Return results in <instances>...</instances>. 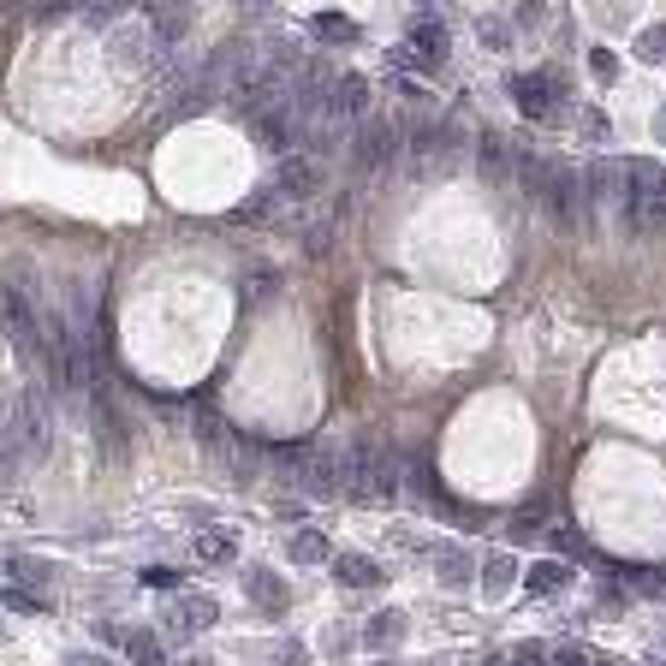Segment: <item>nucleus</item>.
I'll return each mask as SVG.
<instances>
[{
    "label": "nucleus",
    "mask_w": 666,
    "mask_h": 666,
    "mask_svg": "<svg viewBox=\"0 0 666 666\" xmlns=\"http://www.w3.org/2000/svg\"><path fill=\"white\" fill-rule=\"evenodd\" d=\"M399 637H405V613H375V619L363 625V643H369L375 655H381V649H393Z\"/></svg>",
    "instance_id": "obj_17"
},
{
    "label": "nucleus",
    "mask_w": 666,
    "mask_h": 666,
    "mask_svg": "<svg viewBox=\"0 0 666 666\" xmlns=\"http://www.w3.org/2000/svg\"><path fill=\"white\" fill-rule=\"evenodd\" d=\"M446 48H452V42H446V18L429 12V18H417V24H411V60H417L423 72H435V66H441Z\"/></svg>",
    "instance_id": "obj_8"
},
{
    "label": "nucleus",
    "mask_w": 666,
    "mask_h": 666,
    "mask_svg": "<svg viewBox=\"0 0 666 666\" xmlns=\"http://www.w3.org/2000/svg\"><path fill=\"white\" fill-rule=\"evenodd\" d=\"M191 666H215V661H191Z\"/></svg>",
    "instance_id": "obj_37"
},
{
    "label": "nucleus",
    "mask_w": 666,
    "mask_h": 666,
    "mask_svg": "<svg viewBox=\"0 0 666 666\" xmlns=\"http://www.w3.org/2000/svg\"><path fill=\"white\" fill-rule=\"evenodd\" d=\"M476 161H482L488 173H506V167H512V143H506L500 131H482V137H476Z\"/></svg>",
    "instance_id": "obj_19"
},
{
    "label": "nucleus",
    "mask_w": 666,
    "mask_h": 666,
    "mask_svg": "<svg viewBox=\"0 0 666 666\" xmlns=\"http://www.w3.org/2000/svg\"><path fill=\"white\" fill-rule=\"evenodd\" d=\"M66 666H108L102 655H66Z\"/></svg>",
    "instance_id": "obj_34"
},
{
    "label": "nucleus",
    "mask_w": 666,
    "mask_h": 666,
    "mask_svg": "<svg viewBox=\"0 0 666 666\" xmlns=\"http://www.w3.org/2000/svg\"><path fill=\"white\" fill-rule=\"evenodd\" d=\"M316 36H328V42H351V36H357V24H351L345 12H322V18H316Z\"/></svg>",
    "instance_id": "obj_25"
},
{
    "label": "nucleus",
    "mask_w": 666,
    "mask_h": 666,
    "mask_svg": "<svg viewBox=\"0 0 666 666\" xmlns=\"http://www.w3.org/2000/svg\"><path fill=\"white\" fill-rule=\"evenodd\" d=\"M565 583H571V571H565L559 559H542V565L524 571V589H530V595H559Z\"/></svg>",
    "instance_id": "obj_18"
},
{
    "label": "nucleus",
    "mask_w": 666,
    "mask_h": 666,
    "mask_svg": "<svg viewBox=\"0 0 666 666\" xmlns=\"http://www.w3.org/2000/svg\"><path fill=\"white\" fill-rule=\"evenodd\" d=\"M619 232L625 238H661L666 232V167L661 161H631L619 167Z\"/></svg>",
    "instance_id": "obj_1"
},
{
    "label": "nucleus",
    "mask_w": 666,
    "mask_h": 666,
    "mask_svg": "<svg viewBox=\"0 0 666 666\" xmlns=\"http://www.w3.org/2000/svg\"><path fill=\"white\" fill-rule=\"evenodd\" d=\"M375 666H393V661H375Z\"/></svg>",
    "instance_id": "obj_38"
},
{
    "label": "nucleus",
    "mask_w": 666,
    "mask_h": 666,
    "mask_svg": "<svg viewBox=\"0 0 666 666\" xmlns=\"http://www.w3.org/2000/svg\"><path fill=\"white\" fill-rule=\"evenodd\" d=\"M333 577H339L345 589H369V583H381V565L369 554H339L333 559Z\"/></svg>",
    "instance_id": "obj_12"
},
{
    "label": "nucleus",
    "mask_w": 666,
    "mask_h": 666,
    "mask_svg": "<svg viewBox=\"0 0 666 666\" xmlns=\"http://www.w3.org/2000/svg\"><path fill=\"white\" fill-rule=\"evenodd\" d=\"M488 666H506V655H488Z\"/></svg>",
    "instance_id": "obj_36"
},
{
    "label": "nucleus",
    "mask_w": 666,
    "mask_h": 666,
    "mask_svg": "<svg viewBox=\"0 0 666 666\" xmlns=\"http://www.w3.org/2000/svg\"><path fill=\"white\" fill-rule=\"evenodd\" d=\"M655 137H661V143H666V108L655 113Z\"/></svg>",
    "instance_id": "obj_35"
},
{
    "label": "nucleus",
    "mask_w": 666,
    "mask_h": 666,
    "mask_svg": "<svg viewBox=\"0 0 666 666\" xmlns=\"http://www.w3.org/2000/svg\"><path fill=\"white\" fill-rule=\"evenodd\" d=\"M316 500H333V494H345V446L333 452V446H310V464H304V476H298Z\"/></svg>",
    "instance_id": "obj_4"
},
{
    "label": "nucleus",
    "mask_w": 666,
    "mask_h": 666,
    "mask_svg": "<svg viewBox=\"0 0 666 666\" xmlns=\"http://www.w3.org/2000/svg\"><path fill=\"white\" fill-rule=\"evenodd\" d=\"M363 113H369V78H339L333 96H328V108H322V119L339 131V125H351V119H363Z\"/></svg>",
    "instance_id": "obj_5"
},
{
    "label": "nucleus",
    "mask_w": 666,
    "mask_h": 666,
    "mask_svg": "<svg viewBox=\"0 0 666 666\" xmlns=\"http://www.w3.org/2000/svg\"><path fill=\"white\" fill-rule=\"evenodd\" d=\"M351 161H357V173H381V167H393V161H399V125H387V119H369V125L357 131V149H351Z\"/></svg>",
    "instance_id": "obj_3"
},
{
    "label": "nucleus",
    "mask_w": 666,
    "mask_h": 666,
    "mask_svg": "<svg viewBox=\"0 0 666 666\" xmlns=\"http://www.w3.org/2000/svg\"><path fill=\"white\" fill-rule=\"evenodd\" d=\"M435 565H441L446 577H470V559L458 554V548H435Z\"/></svg>",
    "instance_id": "obj_27"
},
{
    "label": "nucleus",
    "mask_w": 666,
    "mask_h": 666,
    "mask_svg": "<svg viewBox=\"0 0 666 666\" xmlns=\"http://www.w3.org/2000/svg\"><path fill=\"white\" fill-rule=\"evenodd\" d=\"M221 452H226V464H232V476H238V482H250V476H256V464H262V446L244 441V435H226Z\"/></svg>",
    "instance_id": "obj_15"
},
{
    "label": "nucleus",
    "mask_w": 666,
    "mask_h": 666,
    "mask_svg": "<svg viewBox=\"0 0 666 666\" xmlns=\"http://www.w3.org/2000/svg\"><path fill=\"white\" fill-rule=\"evenodd\" d=\"M411 482H417V494H423V506H435V512H446V518L458 512V506L446 500V488H441V482H435V470H429V464H423V470H417Z\"/></svg>",
    "instance_id": "obj_21"
},
{
    "label": "nucleus",
    "mask_w": 666,
    "mask_h": 666,
    "mask_svg": "<svg viewBox=\"0 0 666 666\" xmlns=\"http://www.w3.org/2000/svg\"><path fill=\"white\" fill-rule=\"evenodd\" d=\"M316 185H322V167H316L310 155H286V161H280V191H286V197H310Z\"/></svg>",
    "instance_id": "obj_10"
},
{
    "label": "nucleus",
    "mask_w": 666,
    "mask_h": 666,
    "mask_svg": "<svg viewBox=\"0 0 666 666\" xmlns=\"http://www.w3.org/2000/svg\"><path fill=\"white\" fill-rule=\"evenodd\" d=\"M250 131H256V143H262V149L286 155V149H292V137H298V119H292L286 102H274V108H262L256 119H250Z\"/></svg>",
    "instance_id": "obj_7"
},
{
    "label": "nucleus",
    "mask_w": 666,
    "mask_h": 666,
    "mask_svg": "<svg viewBox=\"0 0 666 666\" xmlns=\"http://www.w3.org/2000/svg\"><path fill=\"white\" fill-rule=\"evenodd\" d=\"M589 66H595V78H601V84H613V72H619L613 48H595V54H589Z\"/></svg>",
    "instance_id": "obj_30"
},
{
    "label": "nucleus",
    "mask_w": 666,
    "mask_h": 666,
    "mask_svg": "<svg viewBox=\"0 0 666 666\" xmlns=\"http://www.w3.org/2000/svg\"><path fill=\"white\" fill-rule=\"evenodd\" d=\"M554 666H607V661H595L589 649H577V643H565V649H559V655H554Z\"/></svg>",
    "instance_id": "obj_29"
},
{
    "label": "nucleus",
    "mask_w": 666,
    "mask_h": 666,
    "mask_svg": "<svg viewBox=\"0 0 666 666\" xmlns=\"http://www.w3.org/2000/svg\"><path fill=\"white\" fill-rule=\"evenodd\" d=\"M125 649H131V666H167V655H161V643H155L149 631H137V637H131Z\"/></svg>",
    "instance_id": "obj_24"
},
{
    "label": "nucleus",
    "mask_w": 666,
    "mask_h": 666,
    "mask_svg": "<svg viewBox=\"0 0 666 666\" xmlns=\"http://www.w3.org/2000/svg\"><path fill=\"white\" fill-rule=\"evenodd\" d=\"M619 209V167L613 161H595L589 173H583V209Z\"/></svg>",
    "instance_id": "obj_9"
},
{
    "label": "nucleus",
    "mask_w": 666,
    "mask_h": 666,
    "mask_svg": "<svg viewBox=\"0 0 666 666\" xmlns=\"http://www.w3.org/2000/svg\"><path fill=\"white\" fill-rule=\"evenodd\" d=\"M637 54H643L649 66H661L666 60V24H643V30H637Z\"/></svg>",
    "instance_id": "obj_22"
},
{
    "label": "nucleus",
    "mask_w": 666,
    "mask_h": 666,
    "mask_svg": "<svg viewBox=\"0 0 666 666\" xmlns=\"http://www.w3.org/2000/svg\"><path fill=\"white\" fill-rule=\"evenodd\" d=\"M512 102L530 113V119H554L559 90H554V78H548V72H518V78H512Z\"/></svg>",
    "instance_id": "obj_6"
},
{
    "label": "nucleus",
    "mask_w": 666,
    "mask_h": 666,
    "mask_svg": "<svg viewBox=\"0 0 666 666\" xmlns=\"http://www.w3.org/2000/svg\"><path fill=\"white\" fill-rule=\"evenodd\" d=\"M119 60L125 66H155L161 60V36L143 24V30H131V36H119Z\"/></svg>",
    "instance_id": "obj_13"
},
{
    "label": "nucleus",
    "mask_w": 666,
    "mask_h": 666,
    "mask_svg": "<svg viewBox=\"0 0 666 666\" xmlns=\"http://www.w3.org/2000/svg\"><path fill=\"white\" fill-rule=\"evenodd\" d=\"M476 36H482V42H488L494 54H506V48H512V30H506L500 18H482V24H476Z\"/></svg>",
    "instance_id": "obj_26"
},
{
    "label": "nucleus",
    "mask_w": 666,
    "mask_h": 666,
    "mask_svg": "<svg viewBox=\"0 0 666 666\" xmlns=\"http://www.w3.org/2000/svg\"><path fill=\"white\" fill-rule=\"evenodd\" d=\"M215 619H221L215 595H185V601H179V613H173V625H179V631H209Z\"/></svg>",
    "instance_id": "obj_14"
},
{
    "label": "nucleus",
    "mask_w": 666,
    "mask_h": 666,
    "mask_svg": "<svg viewBox=\"0 0 666 666\" xmlns=\"http://www.w3.org/2000/svg\"><path fill=\"white\" fill-rule=\"evenodd\" d=\"M536 203L554 215V226H583V173H571L565 161H548V179H542V191H536Z\"/></svg>",
    "instance_id": "obj_2"
},
{
    "label": "nucleus",
    "mask_w": 666,
    "mask_h": 666,
    "mask_svg": "<svg viewBox=\"0 0 666 666\" xmlns=\"http://www.w3.org/2000/svg\"><path fill=\"white\" fill-rule=\"evenodd\" d=\"M506 666H548V661H542V649H536V643H524V649H512V655H506Z\"/></svg>",
    "instance_id": "obj_32"
},
{
    "label": "nucleus",
    "mask_w": 666,
    "mask_h": 666,
    "mask_svg": "<svg viewBox=\"0 0 666 666\" xmlns=\"http://www.w3.org/2000/svg\"><path fill=\"white\" fill-rule=\"evenodd\" d=\"M191 554L203 559V565H226V559L238 554V536H232V530H203V536L191 542Z\"/></svg>",
    "instance_id": "obj_16"
},
{
    "label": "nucleus",
    "mask_w": 666,
    "mask_h": 666,
    "mask_svg": "<svg viewBox=\"0 0 666 666\" xmlns=\"http://www.w3.org/2000/svg\"><path fill=\"white\" fill-rule=\"evenodd\" d=\"M0 607H12V613H42V601H36L30 589H6V595H0Z\"/></svg>",
    "instance_id": "obj_28"
},
{
    "label": "nucleus",
    "mask_w": 666,
    "mask_h": 666,
    "mask_svg": "<svg viewBox=\"0 0 666 666\" xmlns=\"http://www.w3.org/2000/svg\"><path fill=\"white\" fill-rule=\"evenodd\" d=\"M244 589H250V601H256L262 613H286V583H280L268 565H256V571L244 577Z\"/></svg>",
    "instance_id": "obj_11"
},
{
    "label": "nucleus",
    "mask_w": 666,
    "mask_h": 666,
    "mask_svg": "<svg viewBox=\"0 0 666 666\" xmlns=\"http://www.w3.org/2000/svg\"><path fill=\"white\" fill-rule=\"evenodd\" d=\"M268 292H274V274H256V280H250V292H244V298H250V304H256V298H268Z\"/></svg>",
    "instance_id": "obj_33"
},
{
    "label": "nucleus",
    "mask_w": 666,
    "mask_h": 666,
    "mask_svg": "<svg viewBox=\"0 0 666 666\" xmlns=\"http://www.w3.org/2000/svg\"><path fill=\"white\" fill-rule=\"evenodd\" d=\"M143 583H149V589H173V583H179V571H167V565H149V571H143Z\"/></svg>",
    "instance_id": "obj_31"
},
{
    "label": "nucleus",
    "mask_w": 666,
    "mask_h": 666,
    "mask_svg": "<svg viewBox=\"0 0 666 666\" xmlns=\"http://www.w3.org/2000/svg\"><path fill=\"white\" fill-rule=\"evenodd\" d=\"M292 559H298V565H322V559H328V536H322V530H298V536H292Z\"/></svg>",
    "instance_id": "obj_20"
},
{
    "label": "nucleus",
    "mask_w": 666,
    "mask_h": 666,
    "mask_svg": "<svg viewBox=\"0 0 666 666\" xmlns=\"http://www.w3.org/2000/svg\"><path fill=\"white\" fill-rule=\"evenodd\" d=\"M482 589H488V595H506V589H512V559L506 554H494L482 565Z\"/></svg>",
    "instance_id": "obj_23"
}]
</instances>
